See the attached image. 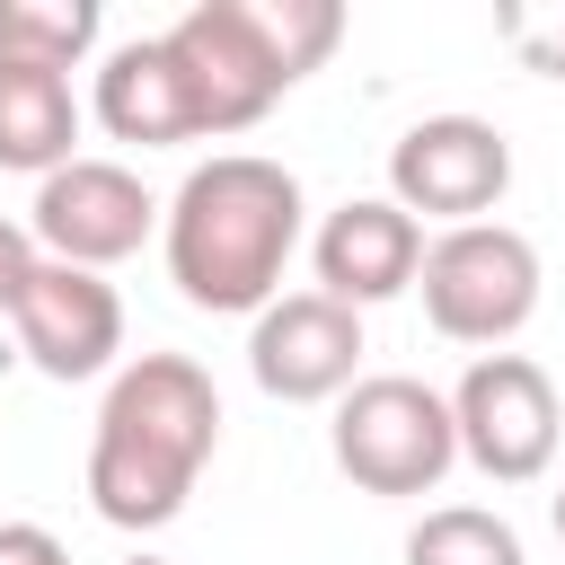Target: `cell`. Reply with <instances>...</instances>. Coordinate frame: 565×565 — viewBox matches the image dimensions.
<instances>
[{
  "label": "cell",
  "instance_id": "19",
  "mask_svg": "<svg viewBox=\"0 0 565 565\" xmlns=\"http://www.w3.org/2000/svg\"><path fill=\"white\" fill-rule=\"evenodd\" d=\"M547 521H556V539H565V486H556V494H547Z\"/></svg>",
  "mask_w": 565,
  "mask_h": 565
},
{
  "label": "cell",
  "instance_id": "12",
  "mask_svg": "<svg viewBox=\"0 0 565 565\" xmlns=\"http://www.w3.org/2000/svg\"><path fill=\"white\" fill-rule=\"evenodd\" d=\"M88 115H97L115 141H132V150L203 141V124H194V88H185L168 35H132V44H115V53L97 62V97H88Z\"/></svg>",
  "mask_w": 565,
  "mask_h": 565
},
{
  "label": "cell",
  "instance_id": "10",
  "mask_svg": "<svg viewBox=\"0 0 565 565\" xmlns=\"http://www.w3.org/2000/svg\"><path fill=\"white\" fill-rule=\"evenodd\" d=\"M9 327H18V353H26L44 380H97V371H115V353H124V300H115V282L88 274V265H53V256H44L35 282L18 291Z\"/></svg>",
  "mask_w": 565,
  "mask_h": 565
},
{
  "label": "cell",
  "instance_id": "9",
  "mask_svg": "<svg viewBox=\"0 0 565 565\" xmlns=\"http://www.w3.org/2000/svg\"><path fill=\"white\" fill-rule=\"evenodd\" d=\"M247 371L265 397L282 406H327L362 380V309L327 300V291H282L274 309H256L247 327Z\"/></svg>",
  "mask_w": 565,
  "mask_h": 565
},
{
  "label": "cell",
  "instance_id": "3",
  "mask_svg": "<svg viewBox=\"0 0 565 565\" xmlns=\"http://www.w3.org/2000/svg\"><path fill=\"white\" fill-rule=\"evenodd\" d=\"M344 35L335 0H194L168 26V53L194 88V124L203 141L265 124V106L282 88H300Z\"/></svg>",
  "mask_w": 565,
  "mask_h": 565
},
{
  "label": "cell",
  "instance_id": "16",
  "mask_svg": "<svg viewBox=\"0 0 565 565\" xmlns=\"http://www.w3.org/2000/svg\"><path fill=\"white\" fill-rule=\"evenodd\" d=\"M494 35L512 44V62H521V71L565 79V0H512V9L494 18Z\"/></svg>",
  "mask_w": 565,
  "mask_h": 565
},
{
  "label": "cell",
  "instance_id": "1",
  "mask_svg": "<svg viewBox=\"0 0 565 565\" xmlns=\"http://www.w3.org/2000/svg\"><path fill=\"white\" fill-rule=\"evenodd\" d=\"M159 247H168V282L185 309L256 318L282 300V265L300 247V177L256 150H212L168 194Z\"/></svg>",
  "mask_w": 565,
  "mask_h": 565
},
{
  "label": "cell",
  "instance_id": "7",
  "mask_svg": "<svg viewBox=\"0 0 565 565\" xmlns=\"http://www.w3.org/2000/svg\"><path fill=\"white\" fill-rule=\"evenodd\" d=\"M512 185V141L486 115H424L388 141V203H406L415 221L468 230L503 203Z\"/></svg>",
  "mask_w": 565,
  "mask_h": 565
},
{
  "label": "cell",
  "instance_id": "6",
  "mask_svg": "<svg viewBox=\"0 0 565 565\" xmlns=\"http://www.w3.org/2000/svg\"><path fill=\"white\" fill-rule=\"evenodd\" d=\"M450 424H459V459L486 486H530L556 459L565 406H556V380L530 353H477L450 388Z\"/></svg>",
  "mask_w": 565,
  "mask_h": 565
},
{
  "label": "cell",
  "instance_id": "13",
  "mask_svg": "<svg viewBox=\"0 0 565 565\" xmlns=\"http://www.w3.org/2000/svg\"><path fill=\"white\" fill-rule=\"evenodd\" d=\"M79 159V97L62 71H35V62H0V168L18 177H53Z\"/></svg>",
  "mask_w": 565,
  "mask_h": 565
},
{
  "label": "cell",
  "instance_id": "8",
  "mask_svg": "<svg viewBox=\"0 0 565 565\" xmlns=\"http://www.w3.org/2000/svg\"><path fill=\"white\" fill-rule=\"evenodd\" d=\"M159 212H168V203H159L132 168H115V159H71V168H53V177L35 185L26 230H35V247H44L53 265L106 274V265H124V256L159 230Z\"/></svg>",
  "mask_w": 565,
  "mask_h": 565
},
{
  "label": "cell",
  "instance_id": "4",
  "mask_svg": "<svg viewBox=\"0 0 565 565\" xmlns=\"http://www.w3.org/2000/svg\"><path fill=\"white\" fill-rule=\"evenodd\" d=\"M327 450H335V468L362 494L415 503V494H433L459 468V424H450V397L424 388L415 371H371V380H353L335 397Z\"/></svg>",
  "mask_w": 565,
  "mask_h": 565
},
{
  "label": "cell",
  "instance_id": "15",
  "mask_svg": "<svg viewBox=\"0 0 565 565\" xmlns=\"http://www.w3.org/2000/svg\"><path fill=\"white\" fill-rule=\"evenodd\" d=\"M406 565H530L521 556V530L486 503H433L415 530H406Z\"/></svg>",
  "mask_w": 565,
  "mask_h": 565
},
{
  "label": "cell",
  "instance_id": "11",
  "mask_svg": "<svg viewBox=\"0 0 565 565\" xmlns=\"http://www.w3.org/2000/svg\"><path fill=\"white\" fill-rule=\"evenodd\" d=\"M309 265H318V291L344 300V309H371V300H397L415 291L424 274V221L388 194H353L318 221L309 238Z\"/></svg>",
  "mask_w": 565,
  "mask_h": 565
},
{
  "label": "cell",
  "instance_id": "14",
  "mask_svg": "<svg viewBox=\"0 0 565 565\" xmlns=\"http://www.w3.org/2000/svg\"><path fill=\"white\" fill-rule=\"evenodd\" d=\"M106 35L97 0H0V62H35V71H79Z\"/></svg>",
  "mask_w": 565,
  "mask_h": 565
},
{
  "label": "cell",
  "instance_id": "17",
  "mask_svg": "<svg viewBox=\"0 0 565 565\" xmlns=\"http://www.w3.org/2000/svg\"><path fill=\"white\" fill-rule=\"evenodd\" d=\"M35 265H44L35 230H26V221H0V318H9V309H18V291L35 282Z\"/></svg>",
  "mask_w": 565,
  "mask_h": 565
},
{
  "label": "cell",
  "instance_id": "5",
  "mask_svg": "<svg viewBox=\"0 0 565 565\" xmlns=\"http://www.w3.org/2000/svg\"><path fill=\"white\" fill-rule=\"evenodd\" d=\"M415 291H424L433 335L486 344V353H494V344H512V335L530 327V309H539V247H530L512 221L441 230V238H424Z\"/></svg>",
  "mask_w": 565,
  "mask_h": 565
},
{
  "label": "cell",
  "instance_id": "18",
  "mask_svg": "<svg viewBox=\"0 0 565 565\" xmlns=\"http://www.w3.org/2000/svg\"><path fill=\"white\" fill-rule=\"evenodd\" d=\"M0 565H71V547L44 521H0Z\"/></svg>",
  "mask_w": 565,
  "mask_h": 565
},
{
  "label": "cell",
  "instance_id": "2",
  "mask_svg": "<svg viewBox=\"0 0 565 565\" xmlns=\"http://www.w3.org/2000/svg\"><path fill=\"white\" fill-rule=\"evenodd\" d=\"M212 450H221L212 371L194 353H132L106 380V406H97V433H88V503H97V521L168 530L194 503Z\"/></svg>",
  "mask_w": 565,
  "mask_h": 565
},
{
  "label": "cell",
  "instance_id": "20",
  "mask_svg": "<svg viewBox=\"0 0 565 565\" xmlns=\"http://www.w3.org/2000/svg\"><path fill=\"white\" fill-rule=\"evenodd\" d=\"M124 565H168V556H124Z\"/></svg>",
  "mask_w": 565,
  "mask_h": 565
}]
</instances>
